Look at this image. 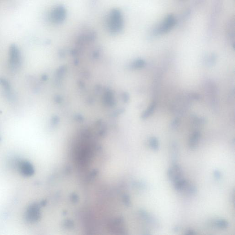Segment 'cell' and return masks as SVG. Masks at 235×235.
<instances>
[{
    "label": "cell",
    "instance_id": "1",
    "mask_svg": "<svg viewBox=\"0 0 235 235\" xmlns=\"http://www.w3.org/2000/svg\"><path fill=\"white\" fill-rule=\"evenodd\" d=\"M176 24V19L172 14L168 15L162 23L156 28L154 34L163 35L170 32Z\"/></svg>",
    "mask_w": 235,
    "mask_h": 235
},
{
    "label": "cell",
    "instance_id": "2",
    "mask_svg": "<svg viewBox=\"0 0 235 235\" xmlns=\"http://www.w3.org/2000/svg\"><path fill=\"white\" fill-rule=\"evenodd\" d=\"M108 25L113 32H118L122 28V18L119 11L116 10L112 11L108 19Z\"/></svg>",
    "mask_w": 235,
    "mask_h": 235
},
{
    "label": "cell",
    "instance_id": "3",
    "mask_svg": "<svg viewBox=\"0 0 235 235\" xmlns=\"http://www.w3.org/2000/svg\"><path fill=\"white\" fill-rule=\"evenodd\" d=\"M167 175L169 180L174 183L183 178V171L179 164L173 163L172 167L167 170Z\"/></svg>",
    "mask_w": 235,
    "mask_h": 235
},
{
    "label": "cell",
    "instance_id": "4",
    "mask_svg": "<svg viewBox=\"0 0 235 235\" xmlns=\"http://www.w3.org/2000/svg\"><path fill=\"white\" fill-rule=\"evenodd\" d=\"M39 216V209L37 205L33 204L28 207L25 215L27 221L30 223L36 222L38 220Z\"/></svg>",
    "mask_w": 235,
    "mask_h": 235
},
{
    "label": "cell",
    "instance_id": "5",
    "mask_svg": "<svg viewBox=\"0 0 235 235\" xmlns=\"http://www.w3.org/2000/svg\"><path fill=\"white\" fill-rule=\"evenodd\" d=\"M65 17V11L63 7H57L52 11L51 14V19L54 23H60L64 20Z\"/></svg>",
    "mask_w": 235,
    "mask_h": 235
},
{
    "label": "cell",
    "instance_id": "6",
    "mask_svg": "<svg viewBox=\"0 0 235 235\" xmlns=\"http://www.w3.org/2000/svg\"><path fill=\"white\" fill-rule=\"evenodd\" d=\"M10 63L13 66H17L20 62V52L17 46L12 45L10 48Z\"/></svg>",
    "mask_w": 235,
    "mask_h": 235
},
{
    "label": "cell",
    "instance_id": "7",
    "mask_svg": "<svg viewBox=\"0 0 235 235\" xmlns=\"http://www.w3.org/2000/svg\"><path fill=\"white\" fill-rule=\"evenodd\" d=\"M21 173L25 176H30L34 173L33 166L28 162H22L20 165Z\"/></svg>",
    "mask_w": 235,
    "mask_h": 235
},
{
    "label": "cell",
    "instance_id": "8",
    "mask_svg": "<svg viewBox=\"0 0 235 235\" xmlns=\"http://www.w3.org/2000/svg\"><path fill=\"white\" fill-rule=\"evenodd\" d=\"M201 138V133L199 131H196L193 133L189 140V146L190 149L194 150L198 146Z\"/></svg>",
    "mask_w": 235,
    "mask_h": 235
},
{
    "label": "cell",
    "instance_id": "9",
    "mask_svg": "<svg viewBox=\"0 0 235 235\" xmlns=\"http://www.w3.org/2000/svg\"><path fill=\"white\" fill-rule=\"evenodd\" d=\"M140 214L143 219L145 220L146 222L149 224L154 226V227H157L158 226V221L154 216L148 214L145 210H142L140 211Z\"/></svg>",
    "mask_w": 235,
    "mask_h": 235
},
{
    "label": "cell",
    "instance_id": "10",
    "mask_svg": "<svg viewBox=\"0 0 235 235\" xmlns=\"http://www.w3.org/2000/svg\"><path fill=\"white\" fill-rule=\"evenodd\" d=\"M198 189L194 185L188 182L182 193L188 196H194L197 194Z\"/></svg>",
    "mask_w": 235,
    "mask_h": 235
},
{
    "label": "cell",
    "instance_id": "11",
    "mask_svg": "<svg viewBox=\"0 0 235 235\" xmlns=\"http://www.w3.org/2000/svg\"><path fill=\"white\" fill-rule=\"evenodd\" d=\"M188 182L189 181L182 178L181 179L179 180L174 182V187L176 191H178V192H183Z\"/></svg>",
    "mask_w": 235,
    "mask_h": 235
},
{
    "label": "cell",
    "instance_id": "12",
    "mask_svg": "<svg viewBox=\"0 0 235 235\" xmlns=\"http://www.w3.org/2000/svg\"><path fill=\"white\" fill-rule=\"evenodd\" d=\"M213 225L216 228L220 229H226L229 226V223L227 220L224 219L216 220L214 221Z\"/></svg>",
    "mask_w": 235,
    "mask_h": 235
},
{
    "label": "cell",
    "instance_id": "13",
    "mask_svg": "<svg viewBox=\"0 0 235 235\" xmlns=\"http://www.w3.org/2000/svg\"><path fill=\"white\" fill-rule=\"evenodd\" d=\"M156 106V104L155 102H152L148 107V109L146 111H145L144 113L142 115V119H146L151 115L155 109Z\"/></svg>",
    "mask_w": 235,
    "mask_h": 235
},
{
    "label": "cell",
    "instance_id": "14",
    "mask_svg": "<svg viewBox=\"0 0 235 235\" xmlns=\"http://www.w3.org/2000/svg\"><path fill=\"white\" fill-rule=\"evenodd\" d=\"M171 154L172 158L173 159V163H176V159L177 158L178 154V147L177 144L176 142H173L171 146Z\"/></svg>",
    "mask_w": 235,
    "mask_h": 235
},
{
    "label": "cell",
    "instance_id": "15",
    "mask_svg": "<svg viewBox=\"0 0 235 235\" xmlns=\"http://www.w3.org/2000/svg\"><path fill=\"white\" fill-rule=\"evenodd\" d=\"M149 146L153 150H158L159 148V142L158 139L155 137L150 138L149 140Z\"/></svg>",
    "mask_w": 235,
    "mask_h": 235
},
{
    "label": "cell",
    "instance_id": "16",
    "mask_svg": "<svg viewBox=\"0 0 235 235\" xmlns=\"http://www.w3.org/2000/svg\"><path fill=\"white\" fill-rule=\"evenodd\" d=\"M208 57L209 58L206 59V60L205 61V62H206V63H207V65L210 67L212 66L215 63L216 56L215 54H212Z\"/></svg>",
    "mask_w": 235,
    "mask_h": 235
},
{
    "label": "cell",
    "instance_id": "17",
    "mask_svg": "<svg viewBox=\"0 0 235 235\" xmlns=\"http://www.w3.org/2000/svg\"><path fill=\"white\" fill-rule=\"evenodd\" d=\"M0 85H1L3 87H4L7 91H9L10 90V85L5 79L0 78Z\"/></svg>",
    "mask_w": 235,
    "mask_h": 235
},
{
    "label": "cell",
    "instance_id": "18",
    "mask_svg": "<svg viewBox=\"0 0 235 235\" xmlns=\"http://www.w3.org/2000/svg\"><path fill=\"white\" fill-rule=\"evenodd\" d=\"M134 65L136 68H142L145 65V62L143 60H138L134 63Z\"/></svg>",
    "mask_w": 235,
    "mask_h": 235
},
{
    "label": "cell",
    "instance_id": "19",
    "mask_svg": "<svg viewBox=\"0 0 235 235\" xmlns=\"http://www.w3.org/2000/svg\"><path fill=\"white\" fill-rule=\"evenodd\" d=\"M214 177L217 180H220L221 178V174L219 170H216L214 171Z\"/></svg>",
    "mask_w": 235,
    "mask_h": 235
},
{
    "label": "cell",
    "instance_id": "20",
    "mask_svg": "<svg viewBox=\"0 0 235 235\" xmlns=\"http://www.w3.org/2000/svg\"><path fill=\"white\" fill-rule=\"evenodd\" d=\"M179 119L177 118H176L174 121L172 122V124H171V127H172V129H176V128H177L179 125Z\"/></svg>",
    "mask_w": 235,
    "mask_h": 235
},
{
    "label": "cell",
    "instance_id": "21",
    "mask_svg": "<svg viewBox=\"0 0 235 235\" xmlns=\"http://www.w3.org/2000/svg\"><path fill=\"white\" fill-rule=\"evenodd\" d=\"M196 234V232H195L194 231V230H192V229H189V230H187V231L185 232V235H195Z\"/></svg>",
    "mask_w": 235,
    "mask_h": 235
},
{
    "label": "cell",
    "instance_id": "22",
    "mask_svg": "<svg viewBox=\"0 0 235 235\" xmlns=\"http://www.w3.org/2000/svg\"><path fill=\"white\" fill-rule=\"evenodd\" d=\"M179 227H176H176L174 228V231H175V232H177V231H178L179 230Z\"/></svg>",
    "mask_w": 235,
    "mask_h": 235
}]
</instances>
